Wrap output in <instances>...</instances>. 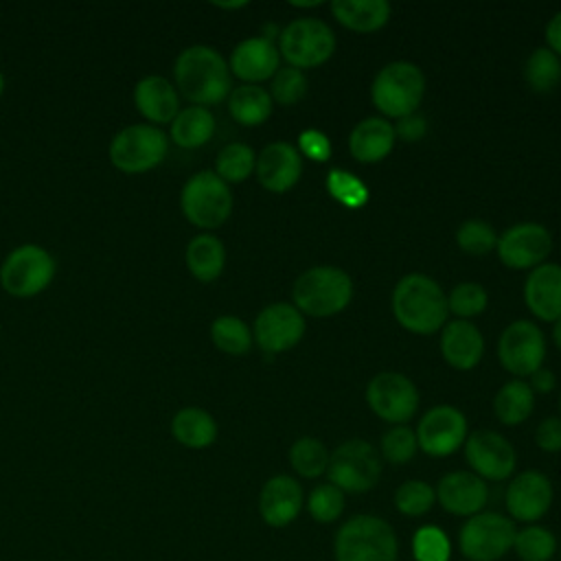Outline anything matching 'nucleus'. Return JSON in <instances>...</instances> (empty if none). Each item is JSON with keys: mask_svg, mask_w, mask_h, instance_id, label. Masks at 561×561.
<instances>
[{"mask_svg": "<svg viewBox=\"0 0 561 561\" xmlns=\"http://www.w3.org/2000/svg\"><path fill=\"white\" fill-rule=\"evenodd\" d=\"M173 83L191 105L210 107L228 99L232 75L224 55L208 44L182 48L173 61Z\"/></svg>", "mask_w": 561, "mask_h": 561, "instance_id": "nucleus-1", "label": "nucleus"}, {"mask_svg": "<svg viewBox=\"0 0 561 561\" xmlns=\"http://www.w3.org/2000/svg\"><path fill=\"white\" fill-rule=\"evenodd\" d=\"M394 320L410 333L430 335L447 324V296L443 287L423 272L399 278L390 298Z\"/></svg>", "mask_w": 561, "mask_h": 561, "instance_id": "nucleus-2", "label": "nucleus"}, {"mask_svg": "<svg viewBox=\"0 0 561 561\" xmlns=\"http://www.w3.org/2000/svg\"><path fill=\"white\" fill-rule=\"evenodd\" d=\"M335 561H397L399 539L394 528L377 515L359 513L342 522L333 537Z\"/></svg>", "mask_w": 561, "mask_h": 561, "instance_id": "nucleus-3", "label": "nucleus"}, {"mask_svg": "<svg viewBox=\"0 0 561 561\" xmlns=\"http://www.w3.org/2000/svg\"><path fill=\"white\" fill-rule=\"evenodd\" d=\"M291 298L302 316L331 318L348 307L353 280L335 265H313L294 280Z\"/></svg>", "mask_w": 561, "mask_h": 561, "instance_id": "nucleus-4", "label": "nucleus"}, {"mask_svg": "<svg viewBox=\"0 0 561 561\" xmlns=\"http://www.w3.org/2000/svg\"><path fill=\"white\" fill-rule=\"evenodd\" d=\"M169 153V136L151 123H131L121 127L107 145L112 167L127 175L147 173L164 162Z\"/></svg>", "mask_w": 561, "mask_h": 561, "instance_id": "nucleus-5", "label": "nucleus"}, {"mask_svg": "<svg viewBox=\"0 0 561 561\" xmlns=\"http://www.w3.org/2000/svg\"><path fill=\"white\" fill-rule=\"evenodd\" d=\"M234 206L230 184H226L215 171H195L180 188V210L188 224L210 232L228 221Z\"/></svg>", "mask_w": 561, "mask_h": 561, "instance_id": "nucleus-6", "label": "nucleus"}, {"mask_svg": "<svg viewBox=\"0 0 561 561\" xmlns=\"http://www.w3.org/2000/svg\"><path fill=\"white\" fill-rule=\"evenodd\" d=\"M425 96V75L412 61H390L373 79V105L388 118L414 114Z\"/></svg>", "mask_w": 561, "mask_h": 561, "instance_id": "nucleus-7", "label": "nucleus"}, {"mask_svg": "<svg viewBox=\"0 0 561 561\" xmlns=\"http://www.w3.org/2000/svg\"><path fill=\"white\" fill-rule=\"evenodd\" d=\"M57 274L55 256L39 243H20L0 263V287L13 298H35Z\"/></svg>", "mask_w": 561, "mask_h": 561, "instance_id": "nucleus-8", "label": "nucleus"}, {"mask_svg": "<svg viewBox=\"0 0 561 561\" xmlns=\"http://www.w3.org/2000/svg\"><path fill=\"white\" fill-rule=\"evenodd\" d=\"M276 48L287 66L298 70L316 68L335 53V33L318 18H296L280 28Z\"/></svg>", "mask_w": 561, "mask_h": 561, "instance_id": "nucleus-9", "label": "nucleus"}, {"mask_svg": "<svg viewBox=\"0 0 561 561\" xmlns=\"http://www.w3.org/2000/svg\"><path fill=\"white\" fill-rule=\"evenodd\" d=\"M515 522L506 515L482 511L467 517L458 530V550L467 561H500L513 550Z\"/></svg>", "mask_w": 561, "mask_h": 561, "instance_id": "nucleus-10", "label": "nucleus"}, {"mask_svg": "<svg viewBox=\"0 0 561 561\" xmlns=\"http://www.w3.org/2000/svg\"><path fill=\"white\" fill-rule=\"evenodd\" d=\"M381 456L364 438H351L331 451L327 478L342 493H366L381 478Z\"/></svg>", "mask_w": 561, "mask_h": 561, "instance_id": "nucleus-11", "label": "nucleus"}, {"mask_svg": "<svg viewBox=\"0 0 561 561\" xmlns=\"http://www.w3.org/2000/svg\"><path fill=\"white\" fill-rule=\"evenodd\" d=\"M366 403L381 421L405 425L419 410V390L414 381L401 373H377L366 386Z\"/></svg>", "mask_w": 561, "mask_h": 561, "instance_id": "nucleus-12", "label": "nucleus"}, {"mask_svg": "<svg viewBox=\"0 0 561 561\" xmlns=\"http://www.w3.org/2000/svg\"><path fill=\"white\" fill-rule=\"evenodd\" d=\"M546 337L541 329L530 320L511 322L497 340V359L517 379L530 377L543 366Z\"/></svg>", "mask_w": 561, "mask_h": 561, "instance_id": "nucleus-13", "label": "nucleus"}, {"mask_svg": "<svg viewBox=\"0 0 561 561\" xmlns=\"http://www.w3.org/2000/svg\"><path fill=\"white\" fill-rule=\"evenodd\" d=\"M414 434L423 454L432 458H445L465 445L469 436L467 416L458 408L440 403L421 416Z\"/></svg>", "mask_w": 561, "mask_h": 561, "instance_id": "nucleus-14", "label": "nucleus"}, {"mask_svg": "<svg viewBox=\"0 0 561 561\" xmlns=\"http://www.w3.org/2000/svg\"><path fill=\"white\" fill-rule=\"evenodd\" d=\"M500 261L511 270H533L552 252V234L546 226L522 221L508 226L495 243Z\"/></svg>", "mask_w": 561, "mask_h": 561, "instance_id": "nucleus-15", "label": "nucleus"}, {"mask_svg": "<svg viewBox=\"0 0 561 561\" xmlns=\"http://www.w3.org/2000/svg\"><path fill=\"white\" fill-rule=\"evenodd\" d=\"M465 460L484 482L508 480L515 473V447L493 430H476L465 440Z\"/></svg>", "mask_w": 561, "mask_h": 561, "instance_id": "nucleus-16", "label": "nucleus"}, {"mask_svg": "<svg viewBox=\"0 0 561 561\" xmlns=\"http://www.w3.org/2000/svg\"><path fill=\"white\" fill-rule=\"evenodd\" d=\"M305 316L289 302H272L263 307L252 327V340L261 351L276 355L294 348L305 335Z\"/></svg>", "mask_w": 561, "mask_h": 561, "instance_id": "nucleus-17", "label": "nucleus"}, {"mask_svg": "<svg viewBox=\"0 0 561 561\" xmlns=\"http://www.w3.org/2000/svg\"><path fill=\"white\" fill-rule=\"evenodd\" d=\"M554 500L552 482L537 469H526L511 478L504 491V506L513 522L537 524L550 511Z\"/></svg>", "mask_w": 561, "mask_h": 561, "instance_id": "nucleus-18", "label": "nucleus"}, {"mask_svg": "<svg viewBox=\"0 0 561 561\" xmlns=\"http://www.w3.org/2000/svg\"><path fill=\"white\" fill-rule=\"evenodd\" d=\"M305 506V491L294 476L278 473L265 480L259 493V515L272 528H285L298 519Z\"/></svg>", "mask_w": 561, "mask_h": 561, "instance_id": "nucleus-19", "label": "nucleus"}, {"mask_svg": "<svg viewBox=\"0 0 561 561\" xmlns=\"http://www.w3.org/2000/svg\"><path fill=\"white\" fill-rule=\"evenodd\" d=\"M436 502L456 517L482 513L489 502L486 482L473 471H449L436 484Z\"/></svg>", "mask_w": 561, "mask_h": 561, "instance_id": "nucleus-20", "label": "nucleus"}, {"mask_svg": "<svg viewBox=\"0 0 561 561\" xmlns=\"http://www.w3.org/2000/svg\"><path fill=\"white\" fill-rule=\"evenodd\" d=\"M131 103L136 112L151 125H169L182 110L175 83L162 75H145L134 83Z\"/></svg>", "mask_w": 561, "mask_h": 561, "instance_id": "nucleus-21", "label": "nucleus"}, {"mask_svg": "<svg viewBox=\"0 0 561 561\" xmlns=\"http://www.w3.org/2000/svg\"><path fill=\"white\" fill-rule=\"evenodd\" d=\"M254 173L265 191L285 193L291 186H296V182L302 175V156L289 142H270L256 156Z\"/></svg>", "mask_w": 561, "mask_h": 561, "instance_id": "nucleus-22", "label": "nucleus"}, {"mask_svg": "<svg viewBox=\"0 0 561 561\" xmlns=\"http://www.w3.org/2000/svg\"><path fill=\"white\" fill-rule=\"evenodd\" d=\"M230 75L241 79L243 83L259 85L261 81H267L276 75L280 68V55L274 42L265 39L263 35H252L241 39L230 57H228Z\"/></svg>", "mask_w": 561, "mask_h": 561, "instance_id": "nucleus-23", "label": "nucleus"}, {"mask_svg": "<svg viewBox=\"0 0 561 561\" xmlns=\"http://www.w3.org/2000/svg\"><path fill=\"white\" fill-rule=\"evenodd\" d=\"M524 300L535 318L557 322L561 318V265L546 261L533 267L524 283Z\"/></svg>", "mask_w": 561, "mask_h": 561, "instance_id": "nucleus-24", "label": "nucleus"}, {"mask_svg": "<svg viewBox=\"0 0 561 561\" xmlns=\"http://www.w3.org/2000/svg\"><path fill=\"white\" fill-rule=\"evenodd\" d=\"M440 355L456 370H473L484 355V340L471 320H451L440 329Z\"/></svg>", "mask_w": 561, "mask_h": 561, "instance_id": "nucleus-25", "label": "nucleus"}, {"mask_svg": "<svg viewBox=\"0 0 561 561\" xmlns=\"http://www.w3.org/2000/svg\"><path fill=\"white\" fill-rule=\"evenodd\" d=\"M397 140L394 125L383 116H368L359 121L348 134V151L362 164H375L388 158Z\"/></svg>", "mask_w": 561, "mask_h": 561, "instance_id": "nucleus-26", "label": "nucleus"}, {"mask_svg": "<svg viewBox=\"0 0 561 561\" xmlns=\"http://www.w3.org/2000/svg\"><path fill=\"white\" fill-rule=\"evenodd\" d=\"M184 263L195 280L213 283L226 267V245L213 232H197L186 243Z\"/></svg>", "mask_w": 561, "mask_h": 561, "instance_id": "nucleus-27", "label": "nucleus"}, {"mask_svg": "<svg viewBox=\"0 0 561 561\" xmlns=\"http://www.w3.org/2000/svg\"><path fill=\"white\" fill-rule=\"evenodd\" d=\"M169 430L173 440L186 449H206L217 440L219 434L215 416L197 405L180 408L173 414Z\"/></svg>", "mask_w": 561, "mask_h": 561, "instance_id": "nucleus-28", "label": "nucleus"}, {"mask_svg": "<svg viewBox=\"0 0 561 561\" xmlns=\"http://www.w3.org/2000/svg\"><path fill=\"white\" fill-rule=\"evenodd\" d=\"M215 134V116L210 107L202 105H186L182 107L175 118L169 123V142L178 145L180 149H197L204 147Z\"/></svg>", "mask_w": 561, "mask_h": 561, "instance_id": "nucleus-29", "label": "nucleus"}, {"mask_svg": "<svg viewBox=\"0 0 561 561\" xmlns=\"http://www.w3.org/2000/svg\"><path fill=\"white\" fill-rule=\"evenodd\" d=\"M331 13L348 31L375 33L390 20V4L386 0H333Z\"/></svg>", "mask_w": 561, "mask_h": 561, "instance_id": "nucleus-30", "label": "nucleus"}, {"mask_svg": "<svg viewBox=\"0 0 561 561\" xmlns=\"http://www.w3.org/2000/svg\"><path fill=\"white\" fill-rule=\"evenodd\" d=\"M272 96L265 88L241 83L228 94V112L243 127H259L272 116Z\"/></svg>", "mask_w": 561, "mask_h": 561, "instance_id": "nucleus-31", "label": "nucleus"}, {"mask_svg": "<svg viewBox=\"0 0 561 561\" xmlns=\"http://www.w3.org/2000/svg\"><path fill=\"white\" fill-rule=\"evenodd\" d=\"M535 408V392L524 379L506 381L493 399V412L504 425L524 423Z\"/></svg>", "mask_w": 561, "mask_h": 561, "instance_id": "nucleus-32", "label": "nucleus"}, {"mask_svg": "<svg viewBox=\"0 0 561 561\" xmlns=\"http://www.w3.org/2000/svg\"><path fill=\"white\" fill-rule=\"evenodd\" d=\"M210 340L226 355H245L252 348V329L239 316L224 313L210 322Z\"/></svg>", "mask_w": 561, "mask_h": 561, "instance_id": "nucleus-33", "label": "nucleus"}, {"mask_svg": "<svg viewBox=\"0 0 561 561\" xmlns=\"http://www.w3.org/2000/svg\"><path fill=\"white\" fill-rule=\"evenodd\" d=\"M287 458H289L291 469L300 478L313 480V478H320L327 473L331 451L327 449V445L322 440H318L313 436H302L291 443Z\"/></svg>", "mask_w": 561, "mask_h": 561, "instance_id": "nucleus-34", "label": "nucleus"}, {"mask_svg": "<svg viewBox=\"0 0 561 561\" xmlns=\"http://www.w3.org/2000/svg\"><path fill=\"white\" fill-rule=\"evenodd\" d=\"M256 167V156L250 145L245 142H228L219 149L215 158V173L226 184H239L245 182Z\"/></svg>", "mask_w": 561, "mask_h": 561, "instance_id": "nucleus-35", "label": "nucleus"}, {"mask_svg": "<svg viewBox=\"0 0 561 561\" xmlns=\"http://www.w3.org/2000/svg\"><path fill=\"white\" fill-rule=\"evenodd\" d=\"M513 552L519 561H550L557 552V537L541 524H526L515 533Z\"/></svg>", "mask_w": 561, "mask_h": 561, "instance_id": "nucleus-36", "label": "nucleus"}, {"mask_svg": "<svg viewBox=\"0 0 561 561\" xmlns=\"http://www.w3.org/2000/svg\"><path fill=\"white\" fill-rule=\"evenodd\" d=\"M524 77L535 92H550L561 81V59L548 46H539L528 55Z\"/></svg>", "mask_w": 561, "mask_h": 561, "instance_id": "nucleus-37", "label": "nucleus"}, {"mask_svg": "<svg viewBox=\"0 0 561 561\" xmlns=\"http://www.w3.org/2000/svg\"><path fill=\"white\" fill-rule=\"evenodd\" d=\"M394 508L405 517H423L436 504V491L425 480H405L394 491Z\"/></svg>", "mask_w": 561, "mask_h": 561, "instance_id": "nucleus-38", "label": "nucleus"}, {"mask_svg": "<svg viewBox=\"0 0 561 561\" xmlns=\"http://www.w3.org/2000/svg\"><path fill=\"white\" fill-rule=\"evenodd\" d=\"M305 504H307V513L311 515L313 522L333 524L344 513L346 502H344V493L335 484L322 482L309 491Z\"/></svg>", "mask_w": 561, "mask_h": 561, "instance_id": "nucleus-39", "label": "nucleus"}, {"mask_svg": "<svg viewBox=\"0 0 561 561\" xmlns=\"http://www.w3.org/2000/svg\"><path fill=\"white\" fill-rule=\"evenodd\" d=\"M486 305H489L486 289L473 280L458 283L447 296V309L458 320H469V318L480 316L486 309Z\"/></svg>", "mask_w": 561, "mask_h": 561, "instance_id": "nucleus-40", "label": "nucleus"}, {"mask_svg": "<svg viewBox=\"0 0 561 561\" xmlns=\"http://www.w3.org/2000/svg\"><path fill=\"white\" fill-rule=\"evenodd\" d=\"M419 449L416 434L408 425H392L379 443V456L390 465H405Z\"/></svg>", "mask_w": 561, "mask_h": 561, "instance_id": "nucleus-41", "label": "nucleus"}, {"mask_svg": "<svg viewBox=\"0 0 561 561\" xmlns=\"http://www.w3.org/2000/svg\"><path fill=\"white\" fill-rule=\"evenodd\" d=\"M327 191L346 208H362L368 202L366 184L344 169H331L327 173Z\"/></svg>", "mask_w": 561, "mask_h": 561, "instance_id": "nucleus-42", "label": "nucleus"}, {"mask_svg": "<svg viewBox=\"0 0 561 561\" xmlns=\"http://www.w3.org/2000/svg\"><path fill=\"white\" fill-rule=\"evenodd\" d=\"M456 243L462 252L480 256L495 250L497 234L489 221L482 219H467L456 230Z\"/></svg>", "mask_w": 561, "mask_h": 561, "instance_id": "nucleus-43", "label": "nucleus"}, {"mask_svg": "<svg viewBox=\"0 0 561 561\" xmlns=\"http://www.w3.org/2000/svg\"><path fill=\"white\" fill-rule=\"evenodd\" d=\"M412 554L414 561H449L451 543L443 528L421 526L412 537Z\"/></svg>", "mask_w": 561, "mask_h": 561, "instance_id": "nucleus-44", "label": "nucleus"}, {"mask_svg": "<svg viewBox=\"0 0 561 561\" xmlns=\"http://www.w3.org/2000/svg\"><path fill=\"white\" fill-rule=\"evenodd\" d=\"M270 96L278 105H296L307 94V77L302 70L285 66L278 68L276 75L270 79Z\"/></svg>", "mask_w": 561, "mask_h": 561, "instance_id": "nucleus-45", "label": "nucleus"}, {"mask_svg": "<svg viewBox=\"0 0 561 561\" xmlns=\"http://www.w3.org/2000/svg\"><path fill=\"white\" fill-rule=\"evenodd\" d=\"M298 151L300 156L313 160V162H327L331 158V140L327 134L318 129H307L298 136Z\"/></svg>", "mask_w": 561, "mask_h": 561, "instance_id": "nucleus-46", "label": "nucleus"}, {"mask_svg": "<svg viewBox=\"0 0 561 561\" xmlns=\"http://www.w3.org/2000/svg\"><path fill=\"white\" fill-rule=\"evenodd\" d=\"M535 443L541 451H561V416H546L535 430Z\"/></svg>", "mask_w": 561, "mask_h": 561, "instance_id": "nucleus-47", "label": "nucleus"}, {"mask_svg": "<svg viewBox=\"0 0 561 561\" xmlns=\"http://www.w3.org/2000/svg\"><path fill=\"white\" fill-rule=\"evenodd\" d=\"M394 134H397V138H401L405 142H416L427 134V121L419 112L408 114L397 121Z\"/></svg>", "mask_w": 561, "mask_h": 561, "instance_id": "nucleus-48", "label": "nucleus"}, {"mask_svg": "<svg viewBox=\"0 0 561 561\" xmlns=\"http://www.w3.org/2000/svg\"><path fill=\"white\" fill-rule=\"evenodd\" d=\"M546 44L561 59V11H557L546 24Z\"/></svg>", "mask_w": 561, "mask_h": 561, "instance_id": "nucleus-49", "label": "nucleus"}, {"mask_svg": "<svg viewBox=\"0 0 561 561\" xmlns=\"http://www.w3.org/2000/svg\"><path fill=\"white\" fill-rule=\"evenodd\" d=\"M554 383H557L554 373H552L550 368L541 366V368H537V370L530 375V383H528V386L533 388V392L546 394V392H550V390L554 388Z\"/></svg>", "mask_w": 561, "mask_h": 561, "instance_id": "nucleus-50", "label": "nucleus"}, {"mask_svg": "<svg viewBox=\"0 0 561 561\" xmlns=\"http://www.w3.org/2000/svg\"><path fill=\"white\" fill-rule=\"evenodd\" d=\"M213 7L230 11V9H243V7H248V2L245 0H239V2H213Z\"/></svg>", "mask_w": 561, "mask_h": 561, "instance_id": "nucleus-51", "label": "nucleus"}, {"mask_svg": "<svg viewBox=\"0 0 561 561\" xmlns=\"http://www.w3.org/2000/svg\"><path fill=\"white\" fill-rule=\"evenodd\" d=\"M552 340H554V344H557V348L561 351V318L554 322V327H552Z\"/></svg>", "mask_w": 561, "mask_h": 561, "instance_id": "nucleus-52", "label": "nucleus"}, {"mask_svg": "<svg viewBox=\"0 0 561 561\" xmlns=\"http://www.w3.org/2000/svg\"><path fill=\"white\" fill-rule=\"evenodd\" d=\"M291 7H296V9H313V7H320L322 2L320 0H316V2H289Z\"/></svg>", "mask_w": 561, "mask_h": 561, "instance_id": "nucleus-53", "label": "nucleus"}, {"mask_svg": "<svg viewBox=\"0 0 561 561\" xmlns=\"http://www.w3.org/2000/svg\"><path fill=\"white\" fill-rule=\"evenodd\" d=\"M4 85H7V81H4V72L0 70V96L4 94Z\"/></svg>", "mask_w": 561, "mask_h": 561, "instance_id": "nucleus-54", "label": "nucleus"}, {"mask_svg": "<svg viewBox=\"0 0 561 561\" xmlns=\"http://www.w3.org/2000/svg\"><path fill=\"white\" fill-rule=\"evenodd\" d=\"M559 410H561V397H559Z\"/></svg>", "mask_w": 561, "mask_h": 561, "instance_id": "nucleus-55", "label": "nucleus"}]
</instances>
